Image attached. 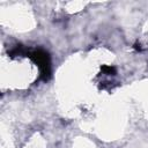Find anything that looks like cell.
Wrapping results in <instances>:
<instances>
[{
	"label": "cell",
	"mask_w": 148,
	"mask_h": 148,
	"mask_svg": "<svg viewBox=\"0 0 148 148\" xmlns=\"http://www.w3.org/2000/svg\"><path fill=\"white\" fill-rule=\"evenodd\" d=\"M30 59L38 66L40 71V77L46 81L50 75H51V62H50V57L47 52L43 50H36L29 53Z\"/></svg>",
	"instance_id": "cell-1"
},
{
	"label": "cell",
	"mask_w": 148,
	"mask_h": 148,
	"mask_svg": "<svg viewBox=\"0 0 148 148\" xmlns=\"http://www.w3.org/2000/svg\"><path fill=\"white\" fill-rule=\"evenodd\" d=\"M102 72L105 73V74H109V75H114L116 74V68L113 66H108V65H104L101 67Z\"/></svg>",
	"instance_id": "cell-2"
}]
</instances>
